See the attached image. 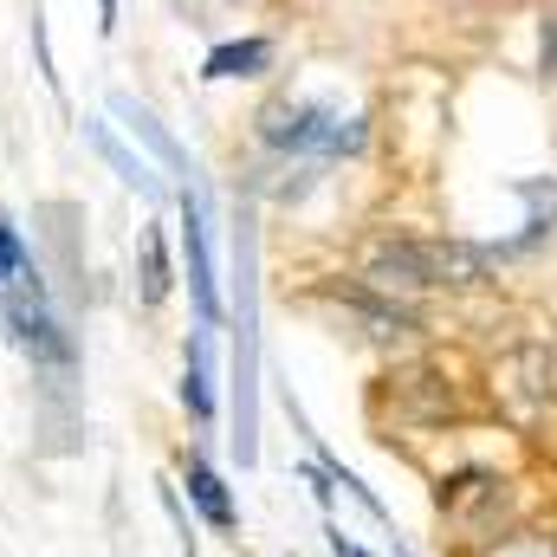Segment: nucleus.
Listing matches in <instances>:
<instances>
[{
	"label": "nucleus",
	"mask_w": 557,
	"mask_h": 557,
	"mask_svg": "<svg viewBox=\"0 0 557 557\" xmlns=\"http://www.w3.org/2000/svg\"><path fill=\"white\" fill-rule=\"evenodd\" d=\"M0 331L13 337L20 357H33V370L52 376V383H46L52 396L72 389L78 344H72V331H65V311H59V298H52L46 267L26 253V240H20V227H13L7 214H0Z\"/></svg>",
	"instance_id": "obj_1"
},
{
	"label": "nucleus",
	"mask_w": 557,
	"mask_h": 557,
	"mask_svg": "<svg viewBox=\"0 0 557 557\" xmlns=\"http://www.w3.org/2000/svg\"><path fill=\"white\" fill-rule=\"evenodd\" d=\"M260 137L273 143V149H311V156H337V149H357L363 143V124L350 117H337V111H324V104H273L267 117H260Z\"/></svg>",
	"instance_id": "obj_2"
},
{
	"label": "nucleus",
	"mask_w": 557,
	"mask_h": 557,
	"mask_svg": "<svg viewBox=\"0 0 557 557\" xmlns=\"http://www.w3.org/2000/svg\"><path fill=\"white\" fill-rule=\"evenodd\" d=\"M234 454L253 460V234L240 227V344H234Z\"/></svg>",
	"instance_id": "obj_3"
},
{
	"label": "nucleus",
	"mask_w": 557,
	"mask_h": 557,
	"mask_svg": "<svg viewBox=\"0 0 557 557\" xmlns=\"http://www.w3.org/2000/svg\"><path fill=\"white\" fill-rule=\"evenodd\" d=\"M182 247H188V292H195V311L201 324L221 318V292H214V253H208V208H201V188H182Z\"/></svg>",
	"instance_id": "obj_4"
},
{
	"label": "nucleus",
	"mask_w": 557,
	"mask_h": 557,
	"mask_svg": "<svg viewBox=\"0 0 557 557\" xmlns=\"http://www.w3.org/2000/svg\"><path fill=\"white\" fill-rule=\"evenodd\" d=\"M33 221H39V240L52 247L65 305H78V298H85V278H78V221H85V208H78V201H46Z\"/></svg>",
	"instance_id": "obj_5"
},
{
	"label": "nucleus",
	"mask_w": 557,
	"mask_h": 557,
	"mask_svg": "<svg viewBox=\"0 0 557 557\" xmlns=\"http://www.w3.org/2000/svg\"><path fill=\"white\" fill-rule=\"evenodd\" d=\"M85 143H91V149L111 162V175H117L124 188H137L143 201H162V195H169V182H162V175H156V169H149L137 149H131V143L104 124V117H85Z\"/></svg>",
	"instance_id": "obj_6"
},
{
	"label": "nucleus",
	"mask_w": 557,
	"mask_h": 557,
	"mask_svg": "<svg viewBox=\"0 0 557 557\" xmlns=\"http://www.w3.org/2000/svg\"><path fill=\"white\" fill-rule=\"evenodd\" d=\"M111 111L131 124V137L149 143V156H156V162H162V169H169L182 188H195V162L182 156V143H175L169 131H162V124H156V111H149V104H137V98H124V91H117V98H111Z\"/></svg>",
	"instance_id": "obj_7"
},
{
	"label": "nucleus",
	"mask_w": 557,
	"mask_h": 557,
	"mask_svg": "<svg viewBox=\"0 0 557 557\" xmlns=\"http://www.w3.org/2000/svg\"><path fill=\"white\" fill-rule=\"evenodd\" d=\"M182 480H188V499L201 506V519L214 532H234L240 525V512H234V499H227V486H221V473L208 460H182Z\"/></svg>",
	"instance_id": "obj_8"
},
{
	"label": "nucleus",
	"mask_w": 557,
	"mask_h": 557,
	"mask_svg": "<svg viewBox=\"0 0 557 557\" xmlns=\"http://www.w3.org/2000/svg\"><path fill=\"white\" fill-rule=\"evenodd\" d=\"M273 65V46L267 39H227V46H214L208 52V65H201V78H260Z\"/></svg>",
	"instance_id": "obj_9"
},
{
	"label": "nucleus",
	"mask_w": 557,
	"mask_h": 557,
	"mask_svg": "<svg viewBox=\"0 0 557 557\" xmlns=\"http://www.w3.org/2000/svg\"><path fill=\"white\" fill-rule=\"evenodd\" d=\"M182 403L208 421L214 416V383H208V324L188 337V370H182Z\"/></svg>",
	"instance_id": "obj_10"
},
{
	"label": "nucleus",
	"mask_w": 557,
	"mask_h": 557,
	"mask_svg": "<svg viewBox=\"0 0 557 557\" xmlns=\"http://www.w3.org/2000/svg\"><path fill=\"white\" fill-rule=\"evenodd\" d=\"M169 298V240L162 227H143V305Z\"/></svg>",
	"instance_id": "obj_11"
},
{
	"label": "nucleus",
	"mask_w": 557,
	"mask_h": 557,
	"mask_svg": "<svg viewBox=\"0 0 557 557\" xmlns=\"http://www.w3.org/2000/svg\"><path fill=\"white\" fill-rule=\"evenodd\" d=\"M486 557H557V539H552V532H519V539L493 545Z\"/></svg>",
	"instance_id": "obj_12"
},
{
	"label": "nucleus",
	"mask_w": 557,
	"mask_h": 557,
	"mask_svg": "<svg viewBox=\"0 0 557 557\" xmlns=\"http://www.w3.org/2000/svg\"><path fill=\"white\" fill-rule=\"evenodd\" d=\"M98 33H117V0H98Z\"/></svg>",
	"instance_id": "obj_13"
},
{
	"label": "nucleus",
	"mask_w": 557,
	"mask_h": 557,
	"mask_svg": "<svg viewBox=\"0 0 557 557\" xmlns=\"http://www.w3.org/2000/svg\"><path fill=\"white\" fill-rule=\"evenodd\" d=\"M331 552H337V557H363L357 545H350V539H344V532H331Z\"/></svg>",
	"instance_id": "obj_14"
}]
</instances>
